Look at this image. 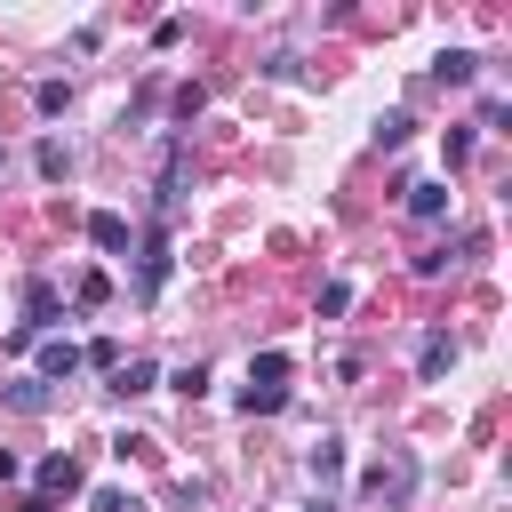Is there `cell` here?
<instances>
[{"label": "cell", "mask_w": 512, "mask_h": 512, "mask_svg": "<svg viewBox=\"0 0 512 512\" xmlns=\"http://www.w3.org/2000/svg\"><path fill=\"white\" fill-rule=\"evenodd\" d=\"M240 408H248V416H280V408H288V352H264V360H248Z\"/></svg>", "instance_id": "6da1fadb"}, {"label": "cell", "mask_w": 512, "mask_h": 512, "mask_svg": "<svg viewBox=\"0 0 512 512\" xmlns=\"http://www.w3.org/2000/svg\"><path fill=\"white\" fill-rule=\"evenodd\" d=\"M160 280H168V232H152V240H144V256H136V296L152 304V296H160Z\"/></svg>", "instance_id": "7a4b0ae2"}, {"label": "cell", "mask_w": 512, "mask_h": 512, "mask_svg": "<svg viewBox=\"0 0 512 512\" xmlns=\"http://www.w3.org/2000/svg\"><path fill=\"white\" fill-rule=\"evenodd\" d=\"M72 488H80V456H64V448H56V456L40 464V496L56 504V496H72Z\"/></svg>", "instance_id": "3957f363"}, {"label": "cell", "mask_w": 512, "mask_h": 512, "mask_svg": "<svg viewBox=\"0 0 512 512\" xmlns=\"http://www.w3.org/2000/svg\"><path fill=\"white\" fill-rule=\"evenodd\" d=\"M88 240H96L104 256H128V224H120L112 208H96V216H88Z\"/></svg>", "instance_id": "277c9868"}, {"label": "cell", "mask_w": 512, "mask_h": 512, "mask_svg": "<svg viewBox=\"0 0 512 512\" xmlns=\"http://www.w3.org/2000/svg\"><path fill=\"white\" fill-rule=\"evenodd\" d=\"M72 368H80V344H72V336H48V344H40V384H48V376H72Z\"/></svg>", "instance_id": "5b68a950"}, {"label": "cell", "mask_w": 512, "mask_h": 512, "mask_svg": "<svg viewBox=\"0 0 512 512\" xmlns=\"http://www.w3.org/2000/svg\"><path fill=\"white\" fill-rule=\"evenodd\" d=\"M152 384H160L152 360H120V368H112V392H120V400H136V392H152Z\"/></svg>", "instance_id": "8992f818"}, {"label": "cell", "mask_w": 512, "mask_h": 512, "mask_svg": "<svg viewBox=\"0 0 512 512\" xmlns=\"http://www.w3.org/2000/svg\"><path fill=\"white\" fill-rule=\"evenodd\" d=\"M440 208H448V192H440V184H408V216H424V224H432Z\"/></svg>", "instance_id": "52a82bcc"}, {"label": "cell", "mask_w": 512, "mask_h": 512, "mask_svg": "<svg viewBox=\"0 0 512 512\" xmlns=\"http://www.w3.org/2000/svg\"><path fill=\"white\" fill-rule=\"evenodd\" d=\"M8 408H24V416H40V408H48V384H40V376H24V384H8Z\"/></svg>", "instance_id": "ba28073f"}, {"label": "cell", "mask_w": 512, "mask_h": 512, "mask_svg": "<svg viewBox=\"0 0 512 512\" xmlns=\"http://www.w3.org/2000/svg\"><path fill=\"white\" fill-rule=\"evenodd\" d=\"M472 72H480V56H472V48H448V56H440V80H456V88H464Z\"/></svg>", "instance_id": "9c48e42d"}, {"label": "cell", "mask_w": 512, "mask_h": 512, "mask_svg": "<svg viewBox=\"0 0 512 512\" xmlns=\"http://www.w3.org/2000/svg\"><path fill=\"white\" fill-rule=\"evenodd\" d=\"M448 368H456V344H448V336H432V344H424V384H432V376H448Z\"/></svg>", "instance_id": "30bf717a"}, {"label": "cell", "mask_w": 512, "mask_h": 512, "mask_svg": "<svg viewBox=\"0 0 512 512\" xmlns=\"http://www.w3.org/2000/svg\"><path fill=\"white\" fill-rule=\"evenodd\" d=\"M376 144H384V152L408 144V112H384V120H376Z\"/></svg>", "instance_id": "8fae6325"}, {"label": "cell", "mask_w": 512, "mask_h": 512, "mask_svg": "<svg viewBox=\"0 0 512 512\" xmlns=\"http://www.w3.org/2000/svg\"><path fill=\"white\" fill-rule=\"evenodd\" d=\"M64 168H72V152H64V144H40V176H48V184H64Z\"/></svg>", "instance_id": "7c38bea8"}, {"label": "cell", "mask_w": 512, "mask_h": 512, "mask_svg": "<svg viewBox=\"0 0 512 512\" xmlns=\"http://www.w3.org/2000/svg\"><path fill=\"white\" fill-rule=\"evenodd\" d=\"M312 472H320V480H336V472H344V448H336V440H320V448H312Z\"/></svg>", "instance_id": "4fadbf2b"}, {"label": "cell", "mask_w": 512, "mask_h": 512, "mask_svg": "<svg viewBox=\"0 0 512 512\" xmlns=\"http://www.w3.org/2000/svg\"><path fill=\"white\" fill-rule=\"evenodd\" d=\"M176 392H184V400H200V392H208V368H200V360H192V368H176Z\"/></svg>", "instance_id": "5bb4252c"}, {"label": "cell", "mask_w": 512, "mask_h": 512, "mask_svg": "<svg viewBox=\"0 0 512 512\" xmlns=\"http://www.w3.org/2000/svg\"><path fill=\"white\" fill-rule=\"evenodd\" d=\"M16 512H56V504H48V496H24V504H16Z\"/></svg>", "instance_id": "9a60e30c"}]
</instances>
